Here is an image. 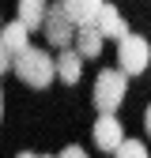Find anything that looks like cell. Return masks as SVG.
Returning <instances> with one entry per match:
<instances>
[{
	"label": "cell",
	"instance_id": "7",
	"mask_svg": "<svg viewBox=\"0 0 151 158\" xmlns=\"http://www.w3.org/2000/svg\"><path fill=\"white\" fill-rule=\"evenodd\" d=\"M53 72H57V79H61V83H80V75H83V56L76 53V49H61V56H57L53 60Z\"/></svg>",
	"mask_w": 151,
	"mask_h": 158
},
{
	"label": "cell",
	"instance_id": "1",
	"mask_svg": "<svg viewBox=\"0 0 151 158\" xmlns=\"http://www.w3.org/2000/svg\"><path fill=\"white\" fill-rule=\"evenodd\" d=\"M11 68H15V75L23 79L27 87H34V90H45L53 79H57V72H53V56L45 53V49H19L15 56H11Z\"/></svg>",
	"mask_w": 151,
	"mask_h": 158
},
{
	"label": "cell",
	"instance_id": "10",
	"mask_svg": "<svg viewBox=\"0 0 151 158\" xmlns=\"http://www.w3.org/2000/svg\"><path fill=\"white\" fill-rule=\"evenodd\" d=\"M45 4H49V0H19V23H23L27 30H42Z\"/></svg>",
	"mask_w": 151,
	"mask_h": 158
},
{
	"label": "cell",
	"instance_id": "15",
	"mask_svg": "<svg viewBox=\"0 0 151 158\" xmlns=\"http://www.w3.org/2000/svg\"><path fill=\"white\" fill-rule=\"evenodd\" d=\"M144 132H147V135H151V106H147V109H144Z\"/></svg>",
	"mask_w": 151,
	"mask_h": 158
},
{
	"label": "cell",
	"instance_id": "14",
	"mask_svg": "<svg viewBox=\"0 0 151 158\" xmlns=\"http://www.w3.org/2000/svg\"><path fill=\"white\" fill-rule=\"evenodd\" d=\"M61 158H87V154H83V147H64Z\"/></svg>",
	"mask_w": 151,
	"mask_h": 158
},
{
	"label": "cell",
	"instance_id": "4",
	"mask_svg": "<svg viewBox=\"0 0 151 158\" xmlns=\"http://www.w3.org/2000/svg\"><path fill=\"white\" fill-rule=\"evenodd\" d=\"M42 34H45V42H49L53 49L72 45V38H76V23H72V19H68V11H64V0H57V4H45Z\"/></svg>",
	"mask_w": 151,
	"mask_h": 158
},
{
	"label": "cell",
	"instance_id": "3",
	"mask_svg": "<svg viewBox=\"0 0 151 158\" xmlns=\"http://www.w3.org/2000/svg\"><path fill=\"white\" fill-rule=\"evenodd\" d=\"M147 64H151V45H147V38H140V34L117 38V68H121L125 75H140V72H147Z\"/></svg>",
	"mask_w": 151,
	"mask_h": 158
},
{
	"label": "cell",
	"instance_id": "9",
	"mask_svg": "<svg viewBox=\"0 0 151 158\" xmlns=\"http://www.w3.org/2000/svg\"><path fill=\"white\" fill-rule=\"evenodd\" d=\"M0 45H4V49L15 56L19 49H27V45H30V30L19 23V19H15V23H0Z\"/></svg>",
	"mask_w": 151,
	"mask_h": 158
},
{
	"label": "cell",
	"instance_id": "16",
	"mask_svg": "<svg viewBox=\"0 0 151 158\" xmlns=\"http://www.w3.org/2000/svg\"><path fill=\"white\" fill-rule=\"evenodd\" d=\"M0 121H4V90H0Z\"/></svg>",
	"mask_w": 151,
	"mask_h": 158
},
{
	"label": "cell",
	"instance_id": "6",
	"mask_svg": "<svg viewBox=\"0 0 151 158\" xmlns=\"http://www.w3.org/2000/svg\"><path fill=\"white\" fill-rule=\"evenodd\" d=\"M91 27L98 30L102 38H113V42H117V38H125V34H128V27H125V19H121V11L113 8V4H106V0H102V8L94 11V19H91Z\"/></svg>",
	"mask_w": 151,
	"mask_h": 158
},
{
	"label": "cell",
	"instance_id": "13",
	"mask_svg": "<svg viewBox=\"0 0 151 158\" xmlns=\"http://www.w3.org/2000/svg\"><path fill=\"white\" fill-rule=\"evenodd\" d=\"M8 68H11V53H8V49H4V45H0V75H4V72H8Z\"/></svg>",
	"mask_w": 151,
	"mask_h": 158
},
{
	"label": "cell",
	"instance_id": "8",
	"mask_svg": "<svg viewBox=\"0 0 151 158\" xmlns=\"http://www.w3.org/2000/svg\"><path fill=\"white\" fill-rule=\"evenodd\" d=\"M72 42H76V53L87 60V56H98L102 53V42H106V38L94 30L91 23H83V27H76V38H72Z\"/></svg>",
	"mask_w": 151,
	"mask_h": 158
},
{
	"label": "cell",
	"instance_id": "11",
	"mask_svg": "<svg viewBox=\"0 0 151 158\" xmlns=\"http://www.w3.org/2000/svg\"><path fill=\"white\" fill-rule=\"evenodd\" d=\"M98 8H102V0H64V11H68V19H72L76 27L91 23Z\"/></svg>",
	"mask_w": 151,
	"mask_h": 158
},
{
	"label": "cell",
	"instance_id": "5",
	"mask_svg": "<svg viewBox=\"0 0 151 158\" xmlns=\"http://www.w3.org/2000/svg\"><path fill=\"white\" fill-rule=\"evenodd\" d=\"M91 135H94V147H98V151H106V154H113V151L121 147V139H125L121 121H117L113 113H102L98 121H94V132H91Z\"/></svg>",
	"mask_w": 151,
	"mask_h": 158
},
{
	"label": "cell",
	"instance_id": "12",
	"mask_svg": "<svg viewBox=\"0 0 151 158\" xmlns=\"http://www.w3.org/2000/svg\"><path fill=\"white\" fill-rule=\"evenodd\" d=\"M113 158H147V147L140 139H121V147L113 151Z\"/></svg>",
	"mask_w": 151,
	"mask_h": 158
},
{
	"label": "cell",
	"instance_id": "2",
	"mask_svg": "<svg viewBox=\"0 0 151 158\" xmlns=\"http://www.w3.org/2000/svg\"><path fill=\"white\" fill-rule=\"evenodd\" d=\"M128 94V75L121 68H106L94 79V109L98 113H117Z\"/></svg>",
	"mask_w": 151,
	"mask_h": 158
},
{
	"label": "cell",
	"instance_id": "17",
	"mask_svg": "<svg viewBox=\"0 0 151 158\" xmlns=\"http://www.w3.org/2000/svg\"><path fill=\"white\" fill-rule=\"evenodd\" d=\"M19 158H34V154H30V151H23V154H19Z\"/></svg>",
	"mask_w": 151,
	"mask_h": 158
}]
</instances>
